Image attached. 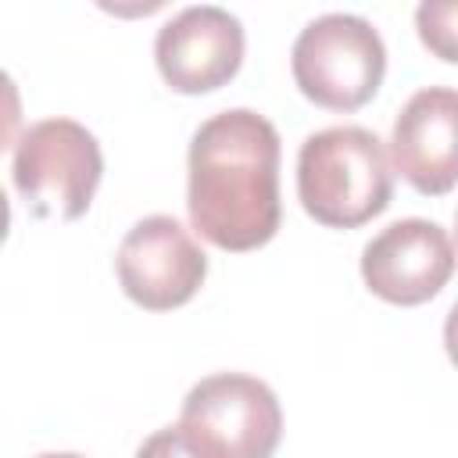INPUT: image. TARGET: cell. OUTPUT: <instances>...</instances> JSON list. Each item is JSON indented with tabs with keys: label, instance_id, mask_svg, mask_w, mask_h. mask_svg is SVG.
Masks as SVG:
<instances>
[{
	"label": "cell",
	"instance_id": "6da1fadb",
	"mask_svg": "<svg viewBox=\"0 0 458 458\" xmlns=\"http://www.w3.org/2000/svg\"><path fill=\"white\" fill-rule=\"evenodd\" d=\"M186 172L190 222L208 243L240 254L279 233V132L265 114H211L190 140Z\"/></svg>",
	"mask_w": 458,
	"mask_h": 458
},
{
	"label": "cell",
	"instance_id": "7a4b0ae2",
	"mask_svg": "<svg viewBox=\"0 0 458 458\" xmlns=\"http://www.w3.org/2000/svg\"><path fill=\"white\" fill-rule=\"evenodd\" d=\"M301 208L329 229H358L386 211L394 172L383 140L361 125L311 132L297 154Z\"/></svg>",
	"mask_w": 458,
	"mask_h": 458
},
{
	"label": "cell",
	"instance_id": "3957f363",
	"mask_svg": "<svg viewBox=\"0 0 458 458\" xmlns=\"http://www.w3.org/2000/svg\"><path fill=\"white\" fill-rule=\"evenodd\" d=\"M11 175L36 218L75 222L93 204L104 154L86 125L72 118H43L18 136Z\"/></svg>",
	"mask_w": 458,
	"mask_h": 458
},
{
	"label": "cell",
	"instance_id": "277c9868",
	"mask_svg": "<svg viewBox=\"0 0 458 458\" xmlns=\"http://www.w3.org/2000/svg\"><path fill=\"white\" fill-rule=\"evenodd\" d=\"M175 429L200 458H272L283 437V408L258 376L215 372L190 386Z\"/></svg>",
	"mask_w": 458,
	"mask_h": 458
},
{
	"label": "cell",
	"instance_id": "5b68a950",
	"mask_svg": "<svg viewBox=\"0 0 458 458\" xmlns=\"http://www.w3.org/2000/svg\"><path fill=\"white\" fill-rule=\"evenodd\" d=\"M297 89L326 111L365 107L386 72V47L358 14H322L301 29L290 50Z\"/></svg>",
	"mask_w": 458,
	"mask_h": 458
},
{
	"label": "cell",
	"instance_id": "8992f818",
	"mask_svg": "<svg viewBox=\"0 0 458 458\" xmlns=\"http://www.w3.org/2000/svg\"><path fill=\"white\" fill-rule=\"evenodd\" d=\"M114 272L125 297L147 311H172L186 304L204 276L208 254L172 215H150L136 222L114 254Z\"/></svg>",
	"mask_w": 458,
	"mask_h": 458
},
{
	"label": "cell",
	"instance_id": "52a82bcc",
	"mask_svg": "<svg viewBox=\"0 0 458 458\" xmlns=\"http://www.w3.org/2000/svg\"><path fill=\"white\" fill-rule=\"evenodd\" d=\"M454 272V243L429 218H401L376 233L361 250V279L386 304H426Z\"/></svg>",
	"mask_w": 458,
	"mask_h": 458
},
{
	"label": "cell",
	"instance_id": "ba28073f",
	"mask_svg": "<svg viewBox=\"0 0 458 458\" xmlns=\"http://www.w3.org/2000/svg\"><path fill=\"white\" fill-rule=\"evenodd\" d=\"M154 61L175 93H211L243 64V25L215 4L186 7L157 29Z\"/></svg>",
	"mask_w": 458,
	"mask_h": 458
},
{
	"label": "cell",
	"instance_id": "9c48e42d",
	"mask_svg": "<svg viewBox=\"0 0 458 458\" xmlns=\"http://www.w3.org/2000/svg\"><path fill=\"white\" fill-rule=\"evenodd\" d=\"M394 168L411 190L444 197L458 179V93L451 86H426L408 97L390 132Z\"/></svg>",
	"mask_w": 458,
	"mask_h": 458
},
{
	"label": "cell",
	"instance_id": "30bf717a",
	"mask_svg": "<svg viewBox=\"0 0 458 458\" xmlns=\"http://www.w3.org/2000/svg\"><path fill=\"white\" fill-rule=\"evenodd\" d=\"M419 36L422 43L440 57V61H458L454 57V18H458V7L454 4H422L419 7Z\"/></svg>",
	"mask_w": 458,
	"mask_h": 458
},
{
	"label": "cell",
	"instance_id": "8fae6325",
	"mask_svg": "<svg viewBox=\"0 0 458 458\" xmlns=\"http://www.w3.org/2000/svg\"><path fill=\"white\" fill-rule=\"evenodd\" d=\"M21 136V93L14 79L0 68V154L14 147Z\"/></svg>",
	"mask_w": 458,
	"mask_h": 458
},
{
	"label": "cell",
	"instance_id": "7c38bea8",
	"mask_svg": "<svg viewBox=\"0 0 458 458\" xmlns=\"http://www.w3.org/2000/svg\"><path fill=\"white\" fill-rule=\"evenodd\" d=\"M136 458H200V454H193V447L182 440V433L175 426H165L143 440Z\"/></svg>",
	"mask_w": 458,
	"mask_h": 458
},
{
	"label": "cell",
	"instance_id": "4fadbf2b",
	"mask_svg": "<svg viewBox=\"0 0 458 458\" xmlns=\"http://www.w3.org/2000/svg\"><path fill=\"white\" fill-rule=\"evenodd\" d=\"M7 229H11V204H7V197L0 190V243L7 240Z\"/></svg>",
	"mask_w": 458,
	"mask_h": 458
},
{
	"label": "cell",
	"instance_id": "5bb4252c",
	"mask_svg": "<svg viewBox=\"0 0 458 458\" xmlns=\"http://www.w3.org/2000/svg\"><path fill=\"white\" fill-rule=\"evenodd\" d=\"M36 458H86V454H75V451H47V454H36Z\"/></svg>",
	"mask_w": 458,
	"mask_h": 458
}]
</instances>
